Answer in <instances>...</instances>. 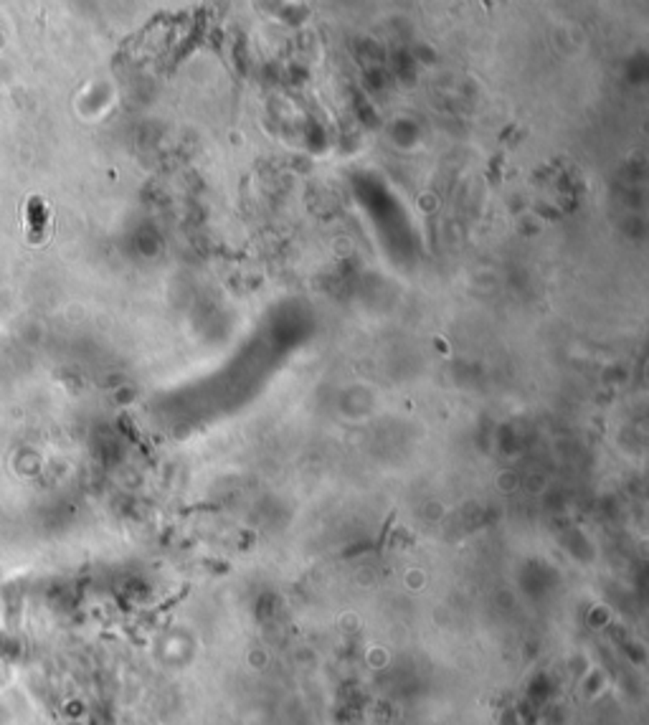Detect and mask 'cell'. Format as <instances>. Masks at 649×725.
I'll return each instance as SVG.
<instances>
[{"instance_id":"6da1fadb","label":"cell","mask_w":649,"mask_h":725,"mask_svg":"<svg viewBox=\"0 0 649 725\" xmlns=\"http://www.w3.org/2000/svg\"><path fill=\"white\" fill-rule=\"evenodd\" d=\"M23 218H25V233H28V241L41 244V241L46 239V229H48V223H51V216H48L46 203H43L39 196H33V198L25 200Z\"/></svg>"}]
</instances>
